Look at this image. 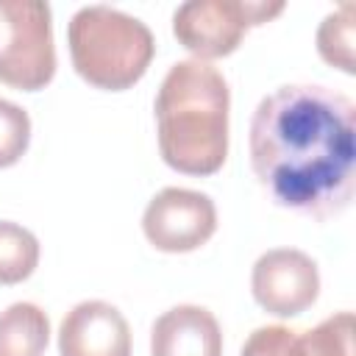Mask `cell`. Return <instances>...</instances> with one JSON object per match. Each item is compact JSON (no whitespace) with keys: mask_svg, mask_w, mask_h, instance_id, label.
Segmentation results:
<instances>
[{"mask_svg":"<svg viewBox=\"0 0 356 356\" xmlns=\"http://www.w3.org/2000/svg\"><path fill=\"white\" fill-rule=\"evenodd\" d=\"M31 145V117L22 106L0 97V170L17 164Z\"/></svg>","mask_w":356,"mask_h":356,"instance_id":"obj_14","label":"cell"},{"mask_svg":"<svg viewBox=\"0 0 356 356\" xmlns=\"http://www.w3.org/2000/svg\"><path fill=\"white\" fill-rule=\"evenodd\" d=\"M250 167L267 197L295 214L331 220L356 192V106L320 83H286L253 111Z\"/></svg>","mask_w":356,"mask_h":356,"instance_id":"obj_1","label":"cell"},{"mask_svg":"<svg viewBox=\"0 0 356 356\" xmlns=\"http://www.w3.org/2000/svg\"><path fill=\"white\" fill-rule=\"evenodd\" d=\"M53 75L50 6L42 0H0V83L36 92L47 86Z\"/></svg>","mask_w":356,"mask_h":356,"instance_id":"obj_4","label":"cell"},{"mask_svg":"<svg viewBox=\"0 0 356 356\" xmlns=\"http://www.w3.org/2000/svg\"><path fill=\"white\" fill-rule=\"evenodd\" d=\"M61 356H131V328L106 300H81L58 325Z\"/></svg>","mask_w":356,"mask_h":356,"instance_id":"obj_8","label":"cell"},{"mask_svg":"<svg viewBox=\"0 0 356 356\" xmlns=\"http://www.w3.org/2000/svg\"><path fill=\"white\" fill-rule=\"evenodd\" d=\"M284 356H356L353 314L337 312L309 331H292Z\"/></svg>","mask_w":356,"mask_h":356,"instance_id":"obj_11","label":"cell"},{"mask_svg":"<svg viewBox=\"0 0 356 356\" xmlns=\"http://www.w3.org/2000/svg\"><path fill=\"white\" fill-rule=\"evenodd\" d=\"M289 337H292V328L286 325H261L245 339L239 356H284Z\"/></svg>","mask_w":356,"mask_h":356,"instance_id":"obj_15","label":"cell"},{"mask_svg":"<svg viewBox=\"0 0 356 356\" xmlns=\"http://www.w3.org/2000/svg\"><path fill=\"white\" fill-rule=\"evenodd\" d=\"M353 14H356V6L342 3L317 28V53L323 56L325 64H331L348 75L356 72V58H353L356 22H353Z\"/></svg>","mask_w":356,"mask_h":356,"instance_id":"obj_12","label":"cell"},{"mask_svg":"<svg viewBox=\"0 0 356 356\" xmlns=\"http://www.w3.org/2000/svg\"><path fill=\"white\" fill-rule=\"evenodd\" d=\"M256 303L275 317L303 314L320 295V270L298 248H273L261 253L250 273Z\"/></svg>","mask_w":356,"mask_h":356,"instance_id":"obj_7","label":"cell"},{"mask_svg":"<svg viewBox=\"0 0 356 356\" xmlns=\"http://www.w3.org/2000/svg\"><path fill=\"white\" fill-rule=\"evenodd\" d=\"M159 150L184 175H211L228 156V81L209 61H178L156 95Z\"/></svg>","mask_w":356,"mask_h":356,"instance_id":"obj_2","label":"cell"},{"mask_svg":"<svg viewBox=\"0 0 356 356\" xmlns=\"http://www.w3.org/2000/svg\"><path fill=\"white\" fill-rule=\"evenodd\" d=\"M281 11V0H189L172 14V33L178 44L197 56V61L222 58L239 47L248 28L267 22Z\"/></svg>","mask_w":356,"mask_h":356,"instance_id":"obj_5","label":"cell"},{"mask_svg":"<svg viewBox=\"0 0 356 356\" xmlns=\"http://www.w3.org/2000/svg\"><path fill=\"white\" fill-rule=\"evenodd\" d=\"M50 339L47 314L28 300L0 312V356H42Z\"/></svg>","mask_w":356,"mask_h":356,"instance_id":"obj_10","label":"cell"},{"mask_svg":"<svg viewBox=\"0 0 356 356\" xmlns=\"http://www.w3.org/2000/svg\"><path fill=\"white\" fill-rule=\"evenodd\" d=\"M39 264V239L19 222L0 220V284L11 286L25 278Z\"/></svg>","mask_w":356,"mask_h":356,"instance_id":"obj_13","label":"cell"},{"mask_svg":"<svg viewBox=\"0 0 356 356\" xmlns=\"http://www.w3.org/2000/svg\"><path fill=\"white\" fill-rule=\"evenodd\" d=\"M150 356H222L217 317L195 303L167 309L150 328Z\"/></svg>","mask_w":356,"mask_h":356,"instance_id":"obj_9","label":"cell"},{"mask_svg":"<svg viewBox=\"0 0 356 356\" xmlns=\"http://www.w3.org/2000/svg\"><path fill=\"white\" fill-rule=\"evenodd\" d=\"M67 44L75 72L108 92L131 89L150 67L156 42L150 28L111 6H83L72 14Z\"/></svg>","mask_w":356,"mask_h":356,"instance_id":"obj_3","label":"cell"},{"mask_svg":"<svg viewBox=\"0 0 356 356\" xmlns=\"http://www.w3.org/2000/svg\"><path fill=\"white\" fill-rule=\"evenodd\" d=\"M142 231L156 250L189 253L217 231V209L206 192L164 186L142 214Z\"/></svg>","mask_w":356,"mask_h":356,"instance_id":"obj_6","label":"cell"}]
</instances>
